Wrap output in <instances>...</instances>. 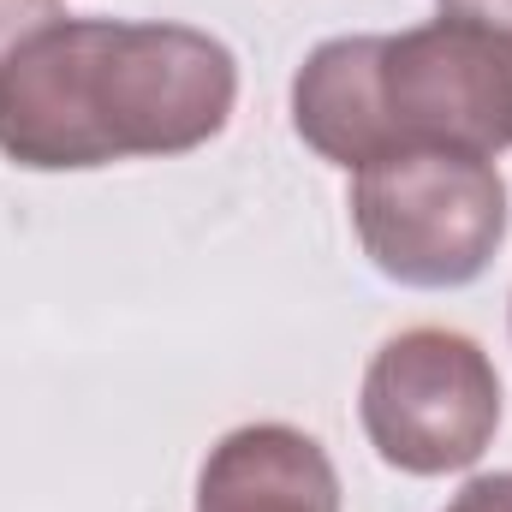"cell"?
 <instances>
[{"label":"cell","instance_id":"8","mask_svg":"<svg viewBox=\"0 0 512 512\" xmlns=\"http://www.w3.org/2000/svg\"><path fill=\"white\" fill-rule=\"evenodd\" d=\"M447 512H512V471H495V477H471Z\"/></svg>","mask_w":512,"mask_h":512},{"label":"cell","instance_id":"6","mask_svg":"<svg viewBox=\"0 0 512 512\" xmlns=\"http://www.w3.org/2000/svg\"><path fill=\"white\" fill-rule=\"evenodd\" d=\"M48 18H60V0H0V66H6V54H12L24 36H36Z\"/></svg>","mask_w":512,"mask_h":512},{"label":"cell","instance_id":"5","mask_svg":"<svg viewBox=\"0 0 512 512\" xmlns=\"http://www.w3.org/2000/svg\"><path fill=\"white\" fill-rule=\"evenodd\" d=\"M197 512H340V471L316 435L292 423H245L209 447Z\"/></svg>","mask_w":512,"mask_h":512},{"label":"cell","instance_id":"3","mask_svg":"<svg viewBox=\"0 0 512 512\" xmlns=\"http://www.w3.org/2000/svg\"><path fill=\"white\" fill-rule=\"evenodd\" d=\"M352 227L370 268L447 292L471 286L507 239V179L489 155L459 149H399L352 173Z\"/></svg>","mask_w":512,"mask_h":512},{"label":"cell","instance_id":"7","mask_svg":"<svg viewBox=\"0 0 512 512\" xmlns=\"http://www.w3.org/2000/svg\"><path fill=\"white\" fill-rule=\"evenodd\" d=\"M435 6H441V18L471 24V30H483V36L512 48V0H435Z\"/></svg>","mask_w":512,"mask_h":512},{"label":"cell","instance_id":"2","mask_svg":"<svg viewBox=\"0 0 512 512\" xmlns=\"http://www.w3.org/2000/svg\"><path fill=\"white\" fill-rule=\"evenodd\" d=\"M292 131L358 173L399 149H512V48L429 18L399 36H334L292 78Z\"/></svg>","mask_w":512,"mask_h":512},{"label":"cell","instance_id":"4","mask_svg":"<svg viewBox=\"0 0 512 512\" xmlns=\"http://www.w3.org/2000/svg\"><path fill=\"white\" fill-rule=\"evenodd\" d=\"M358 417L376 459L405 477L471 471L501 429V376L459 328H405L370 358Z\"/></svg>","mask_w":512,"mask_h":512},{"label":"cell","instance_id":"1","mask_svg":"<svg viewBox=\"0 0 512 512\" xmlns=\"http://www.w3.org/2000/svg\"><path fill=\"white\" fill-rule=\"evenodd\" d=\"M239 108V60L191 24L48 18L0 66V155L30 173H84L131 155H185Z\"/></svg>","mask_w":512,"mask_h":512}]
</instances>
